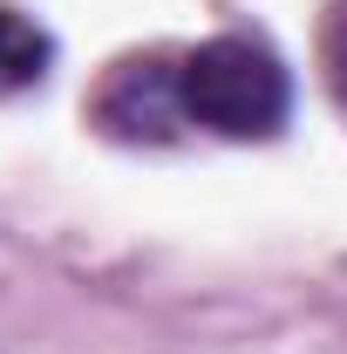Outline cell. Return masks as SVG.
Instances as JSON below:
<instances>
[{
	"instance_id": "1",
	"label": "cell",
	"mask_w": 347,
	"mask_h": 354,
	"mask_svg": "<svg viewBox=\"0 0 347 354\" xmlns=\"http://www.w3.org/2000/svg\"><path fill=\"white\" fill-rule=\"evenodd\" d=\"M177 102L191 130L225 143H265L293 116V75L252 35H212L177 55Z\"/></svg>"
},
{
	"instance_id": "2",
	"label": "cell",
	"mask_w": 347,
	"mask_h": 354,
	"mask_svg": "<svg viewBox=\"0 0 347 354\" xmlns=\"http://www.w3.org/2000/svg\"><path fill=\"white\" fill-rule=\"evenodd\" d=\"M95 123L123 143H164L184 123L177 102V55H143V62H116L109 82L95 88Z\"/></svg>"
},
{
	"instance_id": "3",
	"label": "cell",
	"mask_w": 347,
	"mask_h": 354,
	"mask_svg": "<svg viewBox=\"0 0 347 354\" xmlns=\"http://www.w3.org/2000/svg\"><path fill=\"white\" fill-rule=\"evenodd\" d=\"M48 68H55V35H48L35 14H21V7L0 0V95L41 88Z\"/></svg>"
},
{
	"instance_id": "4",
	"label": "cell",
	"mask_w": 347,
	"mask_h": 354,
	"mask_svg": "<svg viewBox=\"0 0 347 354\" xmlns=\"http://www.w3.org/2000/svg\"><path fill=\"white\" fill-rule=\"evenodd\" d=\"M320 82H327V95L347 116V0L320 7Z\"/></svg>"
}]
</instances>
